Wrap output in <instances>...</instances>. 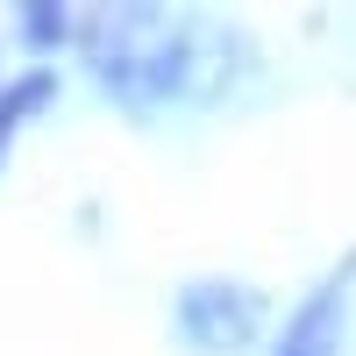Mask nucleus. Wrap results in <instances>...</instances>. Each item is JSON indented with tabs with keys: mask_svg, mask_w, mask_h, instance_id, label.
Segmentation results:
<instances>
[{
	"mask_svg": "<svg viewBox=\"0 0 356 356\" xmlns=\"http://www.w3.org/2000/svg\"><path fill=\"white\" fill-rule=\"evenodd\" d=\"M193 43H200V29L193 22H164V15H122L107 29V43L93 50V72L114 100H129V107H164L186 93V79H193Z\"/></svg>",
	"mask_w": 356,
	"mask_h": 356,
	"instance_id": "obj_1",
	"label": "nucleus"
},
{
	"mask_svg": "<svg viewBox=\"0 0 356 356\" xmlns=\"http://www.w3.org/2000/svg\"><path fill=\"white\" fill-rule=\"evenodd\" d=\"M178 335L193 349L221 356V349H250L264 335V300L250 285H228V278H200L178 292Z\"/></svg>",
	"mask_w": 356,
	"mask_h": 356,
	"instance_id": "obj_2",
	"label": "nucleus"
},
{
	"mask_svg": "<svg viewBox=\"0 0 356 356\" xmlns=\"http://www.w3.org/2000/svg\"><path fill=\"white\" fill-rule=\"evenodd\" d=\"M335 321H342V285H328L314 307H300V321L285 328L278 356H335Z\"/></svg>",
	"mask_w": 356,
	"mask_h": 356,
	"instance_id": "obj_3",
	"label": "nucleus"
},
{
	"mask_svg": "<svg viewBox=\"0 0 356 356\" xmlns=\"http://www.w3.org/2000/svg\"><path fill=\"white\" fill-rule=\"evenodd\" d=\"M50 100H57V72H22L8 93H0V157H8V143L22 136V122L43 114Z\"/></svg>",
	"mask_w": 356,
	"mask_h": 356,
	"instance_id": "obj_4",
	"label": "nucleus"
},
{
	"mask_svg": "<svg viewBox=\"0 0 356 356\" xmlns=\"http://www.w3.org/2000/svg\"><path fill=\"white\" fill-rule=\"evenodd\" d=\"M22 36L36 43V50H50V43H65V15H57V8H29V15H22Z\"/></svg>",
	"mask_w": 356,
	"mask_h": 356,
	"instance_id": "obj_5",
	"label": "nucleus"
}]
</instances>
